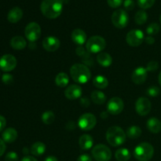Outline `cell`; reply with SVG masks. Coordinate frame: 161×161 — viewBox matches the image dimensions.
I'll use <instances>...</instances> for the list:
<instances>
[{
  "label": "cell",
  "instance_id": "cell-1",
  "mask_svg": "<svg viewBox=\"0 0 161 161\" xmlns=\"http://www.w3.org/2000/svg\"><path fill=\"white\" fill-rule=\"evenodd\" d=\"M40 9L43 16L49 19L59 17L63 10V0H43Z\"/></svg>",
  "mask_w": 161,
  "mask_h": 161
},
{
  "label": "cell",
  "instance_id": "cell-2",
  "mask_svg": "<svg viewBox=\"0 0 161 161\" xmlns=\"http://www.w3.org/2000/svg\"><path fill=\"white\" fill-rule=\"evenodd\" d=\"M72 80L80 84L86 83L91 78V72L86 65L80 63L73 64L70 69Z\"/></svg>",
  "mask_w": 161,
  "mask_h": 161
},
{
  "label": "cell",
  "instance_id": "cell-3",
  "mask_svg": "<svg viewBox=\"0 0 161 161\" xmlns=\"http://www.w3.org/2000/svg\"><path fill=\"white\" fill-rule=\"evenodd\" d=\"M106 140L112 146H119L126 142V134L121 127L112 126L106 132Z\"/></svg>",
  "mask_w": 161,
  "mask_h": 161
},
{
  "label": "cell",
  "instance_id": "cell-4",
  "mask_svg": "<svg viewBox=\"0 0 161 161\" xmlns=\"http://www.w3.org/2000/svg\"><path fill=\"white\" fill-rule=\"evenodd\" d=\"M154 148L150 143L142 142L135 147L134 157L138 161H149L153 158Z\"/></svg>",
  "mask_w": 161,
  "mask_h": 161
},
{
  "label": "cell",
  "instance_id": "cell-5",
  "mask_svg": "<svg viewBox=\"0 0 161 161\" xmlns=\"http://www.w3.org/2000/svg\"><path fill=\"white\" fill-rule=\"evenodd\" d=\"M106 47V42L102 36H94L87 39L86 42V48L87 52L92 53H101L105 50Z\"/></svg>",
  "mask_w": 161,
  "mask_h": 161
},
{
  "label": "cell",
  "instance_id": "cell-6",
  "mask_svg": "<svg viewBox=\"0 0 161 161\" xmlns=\"http://www.w3.org/2000/svg\"><path fill=\"white\" fill-rule=\"evenodd\" d=\"M93 157L97 161H109L112 157V152L108 146L98 144L94 146L91 151Z\"/></svg>",
  "mask_w": 161,
  "mask_h": 161
},
{
  "label": "cell",
  "instance_id": "cell-7",
  "mask_svg": "<svg viewBox=\"0 0 161 161\" xmlns=\"http://www.w3.org/2000/svg\"><path fill=\"white\" fill-rule=\"evenodd\" d=\"M129 21V17L126 10L123 9H116L112 15V23L116 28L122 29L127 27Z\"/></svg>",
  "mask_w": 161,
  "mask_h": 161
},
{
  "label": "cell",
  "instance_id": "cell-8",
  "mask_svg": "<svg viewBox=\"0 0 161 161\" xmlns=\"http://www.w3.org/2000/svg\"><path fill=\"white\" fill-rule=\"evenodd\" d=\"M96 124H97V119L95 116L91 113L83 114L78 120L79 127L84 131L92 130L95 127Z\"/></svg>",
  "mask_w": 161,
  "mask_h": 161
},
{
  "label": "cell",
  "instance_id": "cell-9",
  "mask_svg": "<svg viewBox=\"0 0 161 161\" xmlns=\"http://www.w3.org/2000/svg\"><path fill=\"white\" fill-rule=\"evenodd\" d=\"M25 37L30 42H35L41 36V28L39 24L31 22L28 24L25 29Z\"/></svg>",
  "mask_w": 161,
  "mask_h": 161
},
{
  "label": "cell",
  "instance_id": "cell-10",
  "mask_svg": "<svg viewBox=\"0 0 161 161\" xmlns=\"http://www.w3.org/2000/svg\"><path fill=\"white\" fill-rule=\"evenodd\" d=\"M145 39L144 33L140 29H134L129 31L126 37L127 44L130 47H136L141 45Z\"/></svg>",
  "mask_w": 161,
  "mask_h": 161
},
{
  "label": "cell",
  "instance_id": "cell-11",
  "mask_svg": "<svg viewBox=\"0 0 161 161\" xmlns=\"http://www.w3.org/2000/svg\"><path fill=\"white\" fill-rule=\"evenodd\" d=\"M124 108V103L120 97H115L110 99L107 105V111L113 115H118L122 113Z\"/></svg>",
  "mask_w": 161,
  "mask_h": 161
},
{
  "label": "cell",
  "instance_id": "cell-12",
  "mask_svg": "<svg viewBox=\"0 0 161 161\" xmlns=\"http://www.w3.org/2000/svg\"><path fill=\"white\" fill-rule=\"evenodd\" d=\"M135 110L136 113L142 116L148 115L151 111L150 101L146 97H139L135 103Z\"/></svg>",
  "mask_w": 161,
  "mask_h": 161
},
{
  "label": "cell",
  "instance_id": "cell-13",
  "mask_svg": "<svg viewBox=\"0 0 161 161\" xmlns=\"http://www.w3.org/2000/svg\"><path fill=\"white\" fill-rule=\"evenodd\" d=\"M17 66V59L12 54H5L0 58V69L4 72L13 71Z\"/></svg>",
  "mask_w": 161,
  "mask_h": 161
},
{
  "label": "cell",
  "instance_id": "cell-14",
  "mask_svg": "<svg viewBox=\"0 0 161 161\" xmlns=\"http://www.w3.org/2000/svg\"><path fill=\"white\" fill-rule=\"evenodd\" d=\"M61 42L55 36H47L42 40V47L47 51L54 52L59 49Z\"/></svg>",
  "mask_w": 161,
  "mask_h": 161
},
{
  "label": "cell",
  "instance_id": "cell-15",
  "mask_svg": "<svg viewBox=\"0 0 161 161\" xmlns=\"http://www.w3.org/2000/svg\"><path fill=\"white\" fill-rule=\"evenodd\" d=\"M148 71L144 67H138L134 70L131 75V80L135 84H142L147 79Z\"/></svg>",
  "mask_w": 161,
  "mask_h": 161
},
{
  "label": "cell",
  "instance_id": "cell-16",
  "mask_svg": "<svg viewBox=\"0 0 161 161\" xmlns=\"http://www.w3.org/2000/svg\"><path fill=\"white\" fill-rule=\"evenodd\" d=\"M64 95L69 100L80 98L82 95V88L78 85H70L64 91Z\"/></svg>",
  "mask_w": 161,
  "mask_h": 161
},
{
  "label": "cell",
  "instance_id": "cell-17",
  "mask_svg": "<svg viewBox=\"0 0 161 161\" xmlns=\"http://www.w3.org/2000/svg\"><path fill=\"white\" fill-rule=\"evenodd\" d=\"M72 39L75 44L82 46L86 42V34L83 30L76 28L72 32Z\"/></svg>",
  "mask_w": 161,
  "mask_h": 161
},
{
  "label": "cell",
  "instance_id": "cell-18",
  "mask_svg": "<svg viewBox=\"0 0 161 161\" xmlns=\"http://www.w3.org/2000/svg\"><path fill=\"white\" fill-rule=\"evenodd\" d=\"M22 17H23V11H22V9L20 7L16 6V7L12 8L9 11L7 14V20L10 23L15 24L20 21L21 20Z\"/></svg>",
  "mask_w": 161,
  "mask_h": 161
},
{
  "label": "cell",
  "instance_id": "cell-19",
  "mask_svg": "<svg viewBox=\"0 0 161 161\" xmlns=\"http://www.w3.org/2000/svg\"><path fill=\"white\" fill-rule=\"evenodd\" d=\"M79 144H80V147L83 150H88L91 149L94 146V139L90 135L85 134L80 136V139H79Z\"/></svg>",
  "mask_w": 161,
  "mask_h": 161
},
{
  "label": "cell",
  "instance_id": "cell-20",
  "mask_svg": "<svg viewBox=\"0 0 161 161\" xmlns=\"http://www.w3.org/2000/svg\"><path fill=\"white\" fill-rule=\"evenodd\" d=\"M147 128L153 134H158L161 131V121L156 117H151L147 121Z\"/></svg>",
  "mask_w": 161,
  "mask_h": 161
},
{
  "label": "cell",
  "instance_id": "cell-21",
  "mask_svg": "<svg viewBox=\"0 0 161 161\" xmlns=\"http://www.w3.org/2000/svg\"><path fill=\"white\" fill-rule=\"evenodd\" d=\"M17 136H18L17 131L14 128H12V127L6 129V130L3 131V135H2L3 140L6 143L14 142L17 138Z\"/></svg>",
  "mask_w": 161,
  "mask_h": 161
},
{
  "label": "cell",
  "instance_id": "cell-22",
  "mask_svg": "<svg viewBox=\"0 0 161 161\" xmlns=\"http://www.w3.org/2000/svg\"><path fill=\"white\" fill-rule=\"evenodd\" d=\"M10 46L17 50H21L25 49L27 46L26 40L22 36H14L10 40Z\"/></svg>",
  "mask_w": 161,
  "mask_h": 161
},
{
  "label": "cell",
  "instance_id": "cell-23",
  "mask_svg": "<svg viewBox=\"0 0 161 161\" xmlns=\"http://www.w3.org/2000/svg\"><path fill=\"white\" fill-rule=\"evenodd\" d=\"M97 61L103 67H108L113 64V58L111 55L105 52H101L97 54Z\"/></svg>",
  "mask_w": 161,
  "mask_h": 161
},
{
  "label": "cell",
  "instance_id": "cell-24",
  "mask_svg": "<svg viewBox=\"0 0 161 161\" xmlns=\"http://www.w3.org/2000/svg\"><path fill=\"white\" fill-rule=\"evenodd\" d=\"M46 151V146L44 143L41 142H36L32 146H31L30 149V152L33 156L36 157H40L42 154H44Z\"/></svg>",
  "mask_w": 161,
  "mask_h": 161
},
{
  "label": "cell",
  "instance_id": "cell-25",
  "mask_svg": "<svg viewBox=\"0 0 161 161\" xmlns=\"http://www.w3.org/2000/svg\"><path fill=\"white\" fill-rule=\"evenodd\" d=\"M91 100L97 105H102L106 101V96L100 91H94L91 94Z\"/></svg>",
  "mask_w": 161,
  "mask_h": 161
},
{
  "label": "cell",
  "instance_id": "cell-26",
  "mask_svg": "<svg viewBox=\"0 0 161 161\" xmlns=\"http://www.w3.org/2000/svg\"><path fill=\"white\" fill-rule=\"evenodd\" d=\"M69 77L65 72H60L55 78V83L59 87H65L69 84Z\"/></svg>",
  "mask_w": 161,
  "mask_h": 161
},
{
  "label": "cell",
  "instance_id": "cell-27",
  "mask_svg": "<svg viewBox=\"0 0 161 161\" xmlns=\"http://www.w3.org/2000/svg\"><path fill=\"white\" fill-rule=\"evenodd\" d=\"M93 84L94 85L95 87L99 88V89H105L108 85V79L103 75H97L94 77V80H93Z\"/></svg>",
  "mask_w": 161,
  "mask_h": 161
},
{
  "label": "cell",
  "instance_id": "cell-28",
  "mask_svg": "<svg viewBox=\"0 0 161 161\" xmlns=\"http://www.w3.org/2000/svg\"><path fill=\"white\" fill-rule=\"evenodd\" d=\"M115 157L118 161H128L130 158V151L127 149H119L116 150Z\"/></svg>",
  "mask_w": 161,
  "mask_h": 161
},
{
  "label": "cell",
  "instance_id": "cell-29",
  "mask_svg": "<svg viewBox=\"0 0 161 161\" xmlns=\"http://www.w3.org/2000/svg\"><path fill=\"white\" fill-rule=\"evenodd\" d=\"M127 135L128 138H131V139H136L141 136L142 130L138 126H131L127 129Z\"/></svg>",
  "mask_w": 161,
  "mask_h": 161
},
{
  "label": "cell",
  "instance_id": "cell-30",
  "mask_svg": "<svg viewBox=\"0 0 161 161\" xmlns=\"http://www.w3.org/2000/svg\"><path fill=\"white\" fill-rule=\"evenodd\" d=\"M55 120V115L52 111H46L42 115V121L46 125H50Z\"/></svg>",
  "mask_w": 161,
  "mask_h": 161
},
{
  "label": "cell",
  "instance_id": "cell-31",
  "mask_svg": "<svg viewBox=\"0 0 161 161\" xmlns=\"http://www.w3.org/2000/svg\"><path fill=\"white\" fill-rule=\"evenodd\" d=\"M148 15L145 10H139L136 13L135 16V20L136 24L142 25L147 21Z\"/></svg>",
  "mask_w": 161,
  "mask_h": 161
},
{
  "label": "cell",
  "instance_id": "cell-32",
  "mask_svg": "<svg viewBox=\"0 0 161 161\" xmlns=\"http://www.w3.org/2000/svg\"><path fill=\"white\" fill-rule=\"evenodd\" d=\"M160 31V25L157 23H152L147 27L146 28V32L149 36H153V35H157Z\"/></svg>",
  "mask_w": 161,
  "mask_h": 161
},
{
  "label": "cell",
  "instance_id": "cell-33",
  "mask_svg": "<svg viewBox=\"0 0 161 161\" xmlns=\"http://www.w3.org/2000/svg\"><path fill=\"white\" fill-rule=\"evenodd\" d=\"M156 0H138V5L141 9H146L152 7Z\"/></svg>",
  "mask_w": 161,
  "mask_h": 161
},
{
  "label": "cell",
  "instance_id": "cell-34",
  "mask_svg": "<svg viewBox=\"0 0 161 161\" xmlns=\"http://www.w3.org/2000/svg\"><path fill=\"white\" fill-rule=\"evenodd\" d=\"M146 92H147V94L149 96H151V97H157V96H158L160 94V90L157 86H152L148 88Z\"/></svg>",
  "mask_w": 161,
  "mask_h": 161
},
{
  "label": "cell",
  "instance_id": "cell-35",
  "mask_svg": "<svg viewBox=\"0 0 161 161\" xmlns=\"http://www.w3.org/2000/svg\"><path fill=\"white\" fill-rule=\"evenodd\" d=\"M158 68H159L158 62H157V61H149V62L148 63L146 69L148 72H154V71L157 70Z\"/></svg>",
  "mask_w": 161,
  "mask_h": 161
},
{
  "label": "cell",
  "instance_id": "cell-36",
  "mask_svg": "<svg viewBox=\"0 0 161 161\" xmlns=\"http://www.w3.org/2000/svg\"><path fill=\"white\" fill-rule=\"evenodd\" d=\"M135 6V4L134 0H125V1H124V7L125 10H132V9H134Z\"/></svg>",
  "mask_w": 161,
  "mask_h": 161
},
{
  "label": "cell",
  "instance_id": "cell-37",
  "mask_svg": "<svg viewBox=\"0 0 161 161\" xmlns=\"http://www.w3.org/2000/svg\"><path fill=\"white\" fill-rule=\"evenodd\" d=\"M18 155L15 152H9L6 154L5 161H18Z\"/></svg>",
  "mask_w": 161,
  "mask_h": 161
},
{
  "label": "cell",
  "instance_id": "cell-38",
  "mask_svg": "<svg viewBox=\"0 0 161 161\" xmlns=\"http://www.w3.org/2000/svg\"><path fill=\"white\" fill-rule=\"evenodd\" d=\"M2 81H3L5 84H11V83H13V82H14V76H13L12 75H10V74L6 73L4 74V75H3V76H2Z\"/></svg>",
  "mask_w": 161,
  "mask_h": 161
},
{
  "label": "cell",
  "instance_id": "cell-39",
  "mask_svg": "<svg viewBox=\"0 0 161 161\" xmlns=\"http://www.w3.org/2000/svg\"><path fill=\"white\" fill-rule=\"evenodd\" d=\"M108 5L112 8H118L124 3V0H107Z\"/></svg>",
  "mask_w": 161,
  "mask_h": 161
},
{
  "label": "cell",
  "instance_id": "cell-40",
  "mask_svg": "<svg viewBox=\"0 0 161 161\" xmlns=\"http://www.w3.org/2000/svg\"><path fill=\"white\" fill-rule=\"evenodd\" d=\"M77 161H92V158L88 154H83L78 157Z\"/></svg>",
  "mask_w": 161,
  "mask_h": 161
},
{
  "label": "cell",
  "instance_id": "cell-41",
  "mask_svg": "<svg viewBox=\"0 0 161 161\" xmlns=\"http://www.w3.org/2000/svg\"><path fill=\"white\" fill-rule=\"evenodd\" d=\"M80 105H81L83 107H84V108L89 107L90 105H91V102H90L89 99L86 98V97H82V98L80 99Z\"/></svg>",
  "mask_w": 161,
  "mask_h": 161
},
{
  "label": "cell",
  "instance_id": "cell-42",
  "mask_svg": "<svg viewBox=\"0 0 161 161\" xmlns=\"http://www.w3.org/2000/svg\"><path fill=\"white\" fill-rule=\"evenodd\" d=\"M76 54L78 55V56H80V57H82V58H83V57L85 56V55L86 54V52L85 51V50H84V48H83V47H81V46H80V47H77V49H76Z\"/></svg>",
  "mask_w": 161,
  "mask_h": 161
},
{
  "label": "cell",
  "instance_id": "cell-43",
  "mask_svg": "<svg viewBox=\"0 0 161 161\" xmlns=\"http://www.w3.org/2000/svg\"><path fill=\"white\" fill-rule=\"evenodd\" d=\"M6 149V144H5V142L3 141L2 138H0V157L3 155V153H5Z\"/></svg>",
  "mask_w": 161,
  "mask_h": 161
},
{
  "label": "cell",
  "instance_id": "cell-44",
  "mask_svg": "<svg viewBox=\"0 0 161 161\" xmlns=\"http://www.w3.org/2000/svg\"><path fill=\"white\" fill-rule=\"evenodd\" d=\"M6 125V119H5L4 116H3L0 115V132H1L2 130L5 128Z\"/></svg>",
  "mask_w": 161,
  "mask_h": 161
},
{
  "label": "cell",
  "instance_id": "cell-45",
  "mask_svg": "<svg viewBox=\"0 0 161 161\" xmlns=\"http://www.w3.org/2000/svg\"><path fill=\"white\" fill-rule=\"evenodd\" d=\"M145 40H146V43L149 44V45H152V44H153L154 42H155V39H154L153 37H152L151 36L146 37V39H145Z\"/></svg>",
  "mask_w": 161,
  "mask_h": 161
},
{
  "label": "cell",
  "instance_id": "cell-46",
  "mask_svg": "<svg viewBox=\"0 0 161 161\" xmlns=\"http://www.w3.org/2000/svg\"><path fill=\"white\" fill-rule=\"evenodd\" d=\"M21 161H38L35 157H31V156H26L22 159Z\"/></svg>",
  "mask_w": 161,
  "mask_h": 161
},
{
  "label": "cell",
  "instance_id": "cell-47",
  "mask_svg": "<svg viewBox=\"0 0 161 161\" xmlns=\"http://www.w3.org/2000/svg\"><path fill=\"white\" fill-rule=\"evenodd\" d=\"M44 161H58V159H57L55 157H53V156H50V157H47Z\"/></svg>",
  "mask_w": 161,
  "mask_h": 161
},
{
  "label": "cell",
  "instance_id": "cell-48",
  "mask_svg": "<svg viewBox=\"0 0 161 161\" xmlns=\"http://www.w3.org/2000/svg\"><path fill=\"white\" fill-rule=\"evenodd\" d=\"M108 112H102V114H101V117L102 118V119H106L107 117H108Z\"/></svg>",
  "mask_w": 161,
  "mask_h": 161
},
{
  "label": "cell",
  "instance_id": "cell-49",
  "mask_svg": "<svg viewBox=\"0 0 161 161\" xmlns=\"http://www.w3.org/2000/svg\"><path fill=\"white\" fill-rule=\"evenodd\" d=\"M158 80H159V83H160V85L161 86V72H160V74H159Z\"/></svg>",
  "mask_w": 161,
  "mask_h": 161
},
{
  "label": "cell",
  "instance_id": "cell-50",
  "mask_svg": "<svg viewBox=\"0 0 161 161\" xmlns=\"http://www.w3.org/2000/svg\"><path fill=\"white\" fill-rule=\"evenodd\" d=\"M23 153H25V154L28 153V149H27V148H24V149H23Z\"/></svg>",
  "mask_w": 161,
  "mask_h": 161
},
{
  "label": "cell",
  "instance_id": "cell-51",
  "mask_svg": "<svg viewBox=\"0 0 161 161\" xmlns=\"http://www.w3.org/2000/svg\"><path fill=\"white\" fill-rule=\"evenodd\" d=\"M160 24H161V15H160Z\"/></svg>",
  "mask_w": 161,
  "mask_h": 161
}]
</instances>
